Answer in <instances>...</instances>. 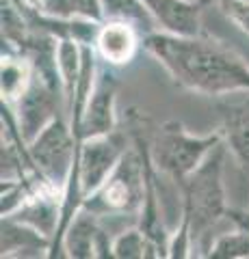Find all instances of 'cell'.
<instances>
[{
  "mask_svg": "<svg viewBox=\"0 0 249 259\" xmlns=\"http://www.w3.org/2000/svg\"><path fill=\"white\" fill-rule=\"evenodd\" d=\"M143 48V35L132 24L119 22V20H106L95 37V52L100 61L111 65V67H122L134 61Z\"/></svg>",
  "mask_w": 249,
  "mask_h": 259,
  "instance_id": "obj_11",
  "label": "cell"
},
{
  "mask_svg": "<svg viewBox=\"0 0 249 259\" xmlns=\"http://www.w3.org/2000/svg\"><path fill=\"white\" fill-rule=\"evenodd\" d=\"M102 11H104V22L106 20L128 22L143 37L158 30L154 15L150 13L143 0H102Z\"/></svg>",
  "mask_w": 249,
  "mask_h": 259,
  "instance_id": "obj_15",
  "label": "cell"
},
{
  "mask_svg": "<svg viewBox=\"0 0 249 259\" xmlns=\"http://www.w3.org/2000/svg\"><path fill=\"white\" fill-rule=\"evenodd\" d=\"M113 257L117 259H146L148 257V238L139 229H124L119 236L113 238Z\"/></svg>",
  "mask_w": 249,
  "mask_h": 259,
  "instance_id": "obj_18",
  "label": "cell"
},
{
  "mask_svg": "<svg viewBox=\"0 0 249 259\" xmlns=\"http://www.w3.org/2000/svg\"><path fill=\"white\" fill-rule=\"evenodd\" d=\"M146 201V168L139 151L128 149L98 190L87 194L83 209L95 216H139Z\"/></svg>",
  "mask_w": 249,
  "mask_h": 259,
  "instance_id": "obj_3",
  "label": "cell"
},
{
  "mask_svg": "<svg viewBox=\"0 0 249 259\" xmlns=\"http://www.w3.org/2000/svg\"><path fill=\"white\" fill-rule=\"evenodd\" d=\"M80 143L69 125L67 115L54 117L33 141L28 143V156L48 182L65 190L72 166L80 151Z\"/></svg>",
  "mask_w": 249,
  "mask_h": 259,
  "instance_id": "obj_5",
  "label": "cell"
},
{
  "mask_svg": "<svg viewBox=\"0 0 249 259\" xmlns=\"http://www.w3.org/2000/svg\"><path fill=\"white\" fill-rule=\"evenodd\" d=\"M215 108L221 119V132L228 149L243 166L249 168V91L240 97L219 95Z\"/></svg>",
  "mask_w": 249,
  "mask_h": 259,
  "instance_id": "obj_9",
  "label": "cell"
},
{
  "mask_svg": "<svg viewBox=\"0 0 249 259\" xmlns=\"http://www.w3.org/2000/svg\"><path fill=\"white\" fill-rule=\"evenodd\" d=\"M210 259H245L249 257V227H236V231L223 233L208 248Z\"/></svg>",
  "mask_w": 249,
  "mask_h": 259,
  "instance_id": "obj_17",
  "label": "cell"
},
{
  "mask_svg": "<svg viewBox=\"0 0 249 259\" xmlns=\"http://www.w3.org/2000/svg\"><path fill=\"white\" fill-rule=\"evenodd\" d=\"M52 240L42 231L15 218H3V257H37L42 250L50 253Z\"/></svg>",
  "mask_w": 249,
  "mask_h": 259,
  "instance_id": "obj_13",
  "label": "cell"
},
{
  "mask_svg": "<svg viewBox=\"0 0 249 259\" xmlns=\"http://www.w3.org/2000/svg\"><path fill=\"white\" fill-rule=\"evenodd\" d=\"M117 91H119V80L113 74L111 65L102 63L98 65V78L95 87L89 95V102L85 106L83 119L76 130V139L83 143L93 136H104L117 130Z\"/></svg>",
  "mask_w": 249,
  "mask_h": 259,
  "instance_id": "obj_7",
  "label": "cell"
},
{
  "mask_svg": "<svg viewBox=\"0 0 249 259\" xmlns=\"http://www.w3.org/2000/svg\"><path fill=\"white\" fill-rule=\"evenodd\" d=\"M22 3L24 5H26V7H30V9H42V3H44V0H22Z\"/></svg>",
  "mask_w": 249,
  "mask_h": 259,
  "instance_id": "obj_19",
  "label": "cell"
},
{
  "mask_svg": "<svg viewBox=\"0 0 249 259\" xmlns=\"http://www.w3.org/2000/svg\"><path fill=\"white\" fill-rule=\"evenodd\" d=\"M247 216H249V212H247Z\"/></svg>",
  "mask_w": 249,
  "mask_h": 259,
  "instance_id": "obj_20",
  "label": "cell"
},
{
  "mask_svg": "<svg viewBox=\"0 0 249 259\" xmlns=\"http://www.w3.org/2000/svg\"><path fill=\"white\" fill-rule=\"evenodd\" d=\"M223 141V132L195 136L187 132L180 121H167L160 125L150 141V153L156 171L169 175L180 184L191 171L202 164L204 158Z\"/></svg>",
  "mask_w": 249,
  "mask_h": 259,
  "instance_id": "obj_4",
  "label": "cell"
},
{
  "mask_svg": "<svg viewBox=\"0 0 249 259\" xmlns=\"http://www.w3.org/2000/svg\"><path fill=\"white\" fill-rule=\"evenodd\" d=\"M143 48L169 71L175 84L189 91L210 97L249 91L247 63L206 35L182 37L156 30L143 37Z\"/></svg>",
  "mask_w": 249,
  "mask_h": 259,
  "instance_id": "obj_1",
  "label": "cell"
},
{
  "mask_svg": "<svg viewBox=\"0 0 249 259\" xmlns=\"http://www.w3.org/2000/svg\"><path fill=\"white\" fill-rule=\"evenodd\" d=\"M39 11L61 20L85 18L93 22H104L102 0H44Z\"/></svg>",
  "mask_w": 249,
  "mask_h": 259,
  "instance_id": "obj_16",
  "label": "cell"
},
{
  "mask_svg": "<svg viewBox=\"0 0 249 259\" xmlns=\"http://www.w3.org/2000/svg\"><path fill=\"white\" fill-rule=\"evenodd\" d=\"M100 216L80 207V212L69 223L65 236H63V257L69 259H91L95 257L100 236Z\"/></svg>",
  "mask_w": 249,
  "mask_h": 259,
  "instance_id": "obj_12",
  "label": "cell"
},
{
  "mask_svg": "<svg viewBox=\"0 0 249 259\" xmlns=\"http://www.w3.org/2000/svg\"><path fill=\"white\" fill-rule=\"evenodd\" d=\"M128 151V139L119 130L104 136H93L80 145L78 151V175L83 194H91L98 190L102 182L113 173L117 162Z\"/></svg>",
  "mask_w": 249,
  "mask_h": 259,
  "instance_id": "obj_8",
  "label": "cell"
},
{
  "mask_svg": "<svg viewBox=\"0 0 249 259\" xmlns=\"http://www.w3.org/2000/svg\"><path fill=\"white\" fill-rule=\"evenodd\" d=\"M165 32L182 37L202 35V11L212 0H143Z\"/></svg>",
  "mask_w": 249,
  "mask_h": 259,
  "instance_id": "obj_10",
  "label": "cell"
},
{
  "mask_svg": "<svg viewBox=\"0 0 249 259\" xmlns=\"http://www.w3.org/2000/svg\"><path fill=\"white\" fill-rule=\"evenodd\" d=\"M228 145L221 141L204 158L195 171H191L178 184L182 194V218L191 229L193 244H202L206 233L221 221L228 218V199L223 184Z\"/></svg>",
  "mask_w": 249,
  "mask_h": 259,
  "instance_id": "obj_2",
  "label": "cell"
},
{
  "mask_svg": "<svg viewBox=\"0 0 249 259\" xmlns=\"http://www.w3.org/2000/svg\"><path fill=\"white\" fill-rule=\"evenodd\" d=\"M33 80V63L26 54L3 46V65H0V91L3 102L13 104L20 100Z\"/></svg>",
  "mask_w": 249,
  "mask_h": 259,
  "instance_id": "obj_14",
  "label": "cell"
},
{
  "mask_svg": "<svg viewBox=\"0 0 249 259\" xmlns=\"http://www.w3.org/2000/svg\"><path fill=\"white\" fill-rule=\"evenodd\" d=\"M22 139L30 143L42 130L50 123L54 117L65 112V97L63 89L48 82L44 76H39L33 69V80L22 97L13 104Z\"/></svg>",
  "mask_w": 249,
  "mask_h": 259,
  "instance_id": "obj_6",
  "label": "cell"
}]
</instances>
